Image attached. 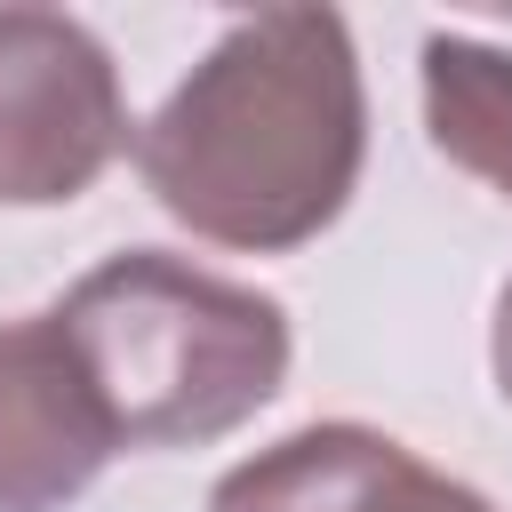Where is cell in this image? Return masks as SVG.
<instances>
[{
    "mask_svg": "<svg viewBox=\"0 0 512 512\" xmlns=\"http://www.w3.org/2000/svg\"><path fill=\"white\" fill-rule=\"evenodd\" d=\"M488 360H496V392H504V408H512V280H504V296H496V328H488Z\"/></svg>",
    "mask_w": 512,
    "mask_h": 512,
    "instance_id": "cell-7",
    "label": "cell"
},
{
    "mask_svg": "<svg viewBox=\"0 0 512 512\" xmlns=\"http://www.w3.org/2000/svg\"><path fill=\"white\" fill-rule=\"evenodd\" d=\"M128 144L112 48L64 8H0V208L80 200Z\"/></svg>",
    "mask_w": 512,
    "mask_h": 512,
    "instance_id": "cell-3",
    "label": "cell"
},
{
    "mask_svg": "<svg viewBox=\"0 0 512 512\" xmlns=\"http://www.w3.org/2000/svg\"><path fill=\"white\" fill-rule=\"evenodd\" d=\"M120 456L56 312L0 320V512H64Z\"/></svg>",
    "mask_w": 512,
    "mask_h": 512,
    "instance_id": "cell-4",
    "label": "cell"
},
{
    "mask_svg": "<svg viewBox=\"0 0 512 512\" xmlns=\"http://www.w3.org/2000/svg\"><path fill=\"white\" fill-rule=\"evenodd\" d=\"M208 512H496L472 480L416 464L376 424H304L232 464Z\"/></svg>",
    "mask_w": 512,
    "mask_h": 512,
    "instance_id": "cell-5",
    "label": "cell"
},
{
    "mask_svg": "<svg viewBox=\"0 0 512 512\" xmlns=\"http://www.w3.org/2000/svg\"><path fill=\"white\" fill-rule=\"evenodd\" d=\"M368 160V88L336 8H256L136 128L144 192L216 248L288 256L320 240Z\"/></svg>",
    "mask_w": 512,
    "mask_h": 512,
    "instance_id": "cell-1",
    "label": "cell"
},
{
    "mask_svg": "<svg viewBox=\"0 0 512 512\" xmlns=\"http://www.w3.org/2000/svg\"><path fill=\"white\" fill-rule=\"evenodd\" d=\"M56 328L120 448H208L240 432L288 376L280 296L200 272L168 248H120L80 272L56 304Z\"/></svg>",
    "mask_w": 512,
    "mask_h": 512,
    "instance_id": "cell-2",
    "label": "cell"
},
{
    "mask_svg": "<svg viewBox=\"0 0 512 512\" xmlns=\"http://www.w3.org/2000/svg\"><path fill=\"white\" fill-rule=\"evenodd\" d=\"M416 72H424L432 152L512 200V56L472 32H432Z\"/></svg>",
    "mask_w": 512,
    "mask_h": 512,
    "instance_id": "cell-6",
    "label": "cell"
}]
</instances>
